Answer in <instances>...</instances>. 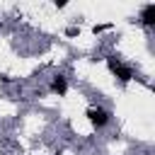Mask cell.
<instances>
[{
    "instance_id": "cell-1",
    "label": "cell",
    "mask_w": 155,
    "mask_h": 155,
    "mask_svg": "<svg viewBox=\"0 0 155 155\" xmlns=\"http://www.w3.org/2000/svg\"><path fill=\"white\" fill-rule=\"evenodd\" d=\"M87 116H90V121H92L97 128H102V126L109 121V111H107V109H102V107H92V109L87 111Z\"/></svg>"
},
{
    "instance_id": "cell-2",
    "label": "cell",
    "mask_w": 155,
    "mask_h": 155,
    "mask_svg": "<svg viewBox=\"0 0 155 155\" xmlns=\"http://www.w3.org/2000/svg\"><path fill=\"white\" fill-rule=\"evenodd\" d=\"M109 68H111V73H116V78L119 80H131V68H126V65H121V61H116V58H109Z\"/></svg>"
},
{
    "instance_id": "cell-3",
    "label": "cell",
    "mask_w": 155,
    "mask_h": 155,
    "mask_svg": "<svg viewBox=\"0 0 155 155\" xmlns=\"http://www.w3.org/2000/svg\"><path fill=\"white\" fill-rule=\"evenodd\" d=\"M51 90H53V92H58V94H63V92L68 90V85H65V78L56 75V78H53V82H51Z\"/></svg>"
},
{
    "instance_id": "cell-4",
    "label": "cell",
    "mask_w": 155,
    "mask_h": 155,
    "mask_svg": "<svg viewBox=\"0 0 155 155\" xmlns=\"http://www.w3.org/2000/svg\"><path fill=\"white\" fill-rule=\"evenodd\" d=\"M140 19H143V24H153V22H155V5H148V7L143 10Z\"/></svg>"
}]
</instances>
